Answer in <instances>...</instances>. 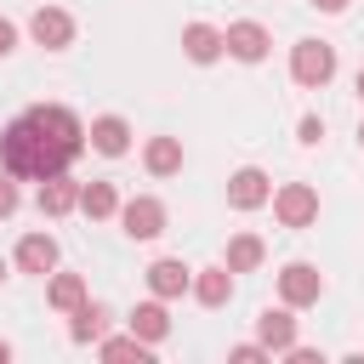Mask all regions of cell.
<instances>
[{
	"mask_svg": "<svg viewBox=\"0 0 364 364\" xmlns=\"http://www.w3.org/2000/svg\"><path fill=\"white\" fill-rule=\"evenodd\" d=\"M85 148V125L63 108V102H40L28 114H17L6 131H0V165L6 176L17 182H46V176H63Z\"/></svg>",
	"mask_w": 364,
	"mask_h": 364,
	"instance_id": "1",
	"label": "cell"
},
{
	"mask_svg": "<svg viewBox=\"0 0 364 364\" xmlns=\"http://www.w3.org/2000/svg\"><path fill=\"white\" fill-rule=\"evenodd\" d=\"M330 74H336V46H330V40H296V51H290V80L307 85V91H318V85H330Z\"/></svg>",
	"mask_w": 364,
	"mask_h": 364,
	"instance_id": "2",
	"label": "cell"
},
{
	"mask_svg": "<svg viewBox=\"0 0 364 364\" xmlns=\"http://www.w3.org/2000/svg\"><path fill=\"white\" fill-rule=\"evenodd\" d=\"M279 296H284V307H313V301L324 296V273H318L313 262H290V267L279 273Z\"/></svg>",
	"mask_w": 364,
	"mask_h": 364,
	"instance_id": "3",
	"label": "cell"
},
{
	"mask_svg": "<svg viewBox=\"0 0 364 364\" xmlns=\"http://www.w3.org/2000/svg\"><path fill=\"white\" fill-rule=\"evenodd\" d=\"M273 216H279L284 228H307V222L318 216V193H313L307 182H284V188L273 193Z\"/></svg>",
	"mask_w": 364,
	"mask_h": 364,
	"instance_id": "4",
	"label": "cell"
},
{
	"mask_svg": "<svg viewBox=\"0 0 364 364\" xmlns=\"http://www.w3.org/2000/svg\"><path fill=\"white\" fill-rule=\"evenodd\" d=\"M119 222H125L131 239H159V233H165V205L148 199V193H136V199L119 205Z\"/></svg>",
	"mask_w": 364,
	"mask_h": 364,
	"instance_id": "5",
	"label": "cell"
},
{
	"mask_svg": "<svg viewBox=\"0 0 364 364\" xmlns=\"http://www.w3.org/2000/svg\"><path fill=\"white\" fill-rule=\"evenodd\" d=\"M267 199H273L267 171L245 165V171H233V176H228V205H233V210H256V205H267Z\"/></svg>",
	"mask_w": 364,
	"mask_h": 364,
	"instance_id": "6",
	"label": "cell"
},
{
	"mask_svg": "<svg viewBox=\"0 0 364 364\" xmlns=\"http://www.w3.org/2000/svg\"><path fill=\"white\" fill-rule=\"evenodd\" d=\"M28 34H34L46 51H63V46L74 40V17H68L63 6H40V11L28 17Z\"/></svg>",
	"mask_w": 364,
	"mask_h": 364,
	"instance_id": "7",
	"label": "cell"
},
{
	"mask_svg": "<svg viewBox=\"0 0 364 364\" xmlns=\"http://www.w3.org/2000/svg\"><path fill=\"white\" fill-rule=\"evenodd\" d=\"M222 46H228V57H239V63H262L273 40H267L262 23H228V28H222Z\"/></svg>",
	"mask_w": 364,
	"mask_h": 364,
	"instance_id": "8",
	"label": "cell"
},
{
	"mask_svg": "<svg viewBox=\"0 0 364 364\" xmlns=\"http://www.w3.org/2000/svg\"><path fill=\"white\" fill-rule=\"evenodd\" d=\"M188 284H193V273H188V267H182L176 256H159V262L148 267V290H154L159 301H176V296H182Z\"/></svg>",
	"mask_w": 364,
	"mask_h": 364,
	"instance_id": "9",
	"label": "cell"
},
{
	"mask_svg": "<svg viewBox=\"0 0 364 364\" xmlns=\"http://www.w3.org/2000/svg\"><path fill=\"white\" fill-rule=\"evenodd\" d=\"M256 336H262L267 353H290V347H296V318H290V307H267V313L256 318Z\"/></svg>",
	"mask_w": 364,
	"mask_h": 364,
	"instance_id": "10",
	"label": "cell"
},
{
	"mask_svg": "<svg viewBox=\"0 0 364 364\" xmlns=\"http://www.w3.org/2000/svg\"><path fill=\"white\" fill-rule=\"evenodd\" d=\"M85 136H91V148H97V154H108V159H119V154L131 148V125H125L119 114L91 119V131H85Z\"/></svg>",
	"mask_w": 364,
	"mask_h": 364,
	"instance_id": "11",
	"label": "cell"
},
{
	"mask_svg": "<svg viewBox=\"0 0 364 364\" xmlns=\"http://www.w3.org/2000/svg\"><path fill=\"white\" fill-rule=\"evenodd\" d=\"M182 51H188V63H216L228 46H222V28H210V23H188V28H182Z\"/></svg>",
	"mask_w": 364,
	"mask_h": 364,
	"instance_id": "12",
	"label": "cell"
},
{
	"mask_svg": "<svg viewBox=\"0 0 364 364\" xmlns=\"http://www.w3.org/2000/svg\"><path fill=\"white\" fill-rule=\"evenodd\" d=\"M17 267H23V273H51V267H57V239H51V233L17 239Z\"/></svg>",
	"mask_w": 364,
	"mask_h": 364,
	"instance_id": "13",
	"label": "cell"
},
{
	"mask_svg": "<svg viewBox=\"0 0 364 364\" xmlns=\"http://www.w3.org/2000/svg\"><path fill=\"white\" fill-rule=\"evenodd\" d=\"M108 336V307L102 301H80L74 307V324H68V341L85 347V341H102Z\"/></svg>",
	"mask_w": 364,
	"mask_h": 364,
	"instance_id": "14",
	"label": "cell"
},
{
	"mask_svg": "<svg viewBox=\"0 0 364 364\" xmlns=\"http://www.w3.org/2000/svg\"><path fill=\"white\" fill-rule=\"evenodd\" d=\"M131 336H142L148 347L171 336V313H165V301H159V296H154V301H142V307L131 313Z\"/></svg>",
	"mask_w": 364,
	"mask_h": 364,
	"instance_id": "15",
	"label": "cell"
},
{
	"mask_svg": "<svg viewBox=\"0 0 364 364\" xmlns=\"http://www.w3.org/2000/svg\"><path fill=\"white\" fill-rule=\"evenodd\" d=\"M40 210H46V216H68V210H80V188H74L68 176H46V182H40Z\"/></svg>",
	"mask_w": 364,
	"mask_h": 364,
	"instance_id": "16",
	"label": "cell"
},
{
	"mask_svg": "<svg viewBox=\"0 0 364 364\" xmlns=\"http://www.w3.org/2000/svg\"><path fill=\"white\" fill-rule=\"evenodd\" d=\"M80 210H85L91 222L119 216V193H114V182H85V188H80Z\"/></svg>",
	"mask_w": 364,
	"mask_h": 364,
	"instance_id": "17",
	"label": "cell"
},
{
	"mask_svg": "<svg viewBox=\"0 0 364 364\" xmlns=\"http://www.w3.org/2000/svg\"><path fill=\"white\" fill-rule=\"evenodd\" d=\"M188 290H193V296H199L205 307H222V301L233 296V273H228V262H222V267H205V273H199V279H193Z\"/></svg>",
	"mask_w": 364,
	"mask_h": 364,
	"instance_id": "18",
	"label": "cell"
},
{
	"mask_svg": "<svg viewBox=\"0 0 364 364\" xmlns=\"http://www.w3.org/2000/svg\"><path fill=\"white\" fill-rule=\"evenodd\" d=\"M142 159H148L154 176H176V171H182V142H176V136H154Z\"/></svg>",
	"mask_w": 364,
	"mask_h": 364,
	"instance_id": "19",
	"label": "cell"
},
{
	"mask_svg": "<svg viewBox=\"0 0 364 364\" xmlns=\"http://www.w3.org/2000/svg\"><path fill=\"white\" fill-rule=\"evenodd\" d=\"M46 301H51L57 313H74V307L85 301V279H80V273H57V279L46 284Z\"/></svg>",
	"mask_w": 364,
	"mask_h": 364,
	"instance_id": "20",
	"label": "cell"
},
{
	"mask_svg": "<svg viewBox=\"0 0 364 364\" xmlns=\"http://www.w3.org/2000/svg\"><path fill=\"white\" fill-rule=\"evenodd\" d=\"M97 353H102L108 364H119V358H136V364H148V358H154V347H148L142 336H102V341H97Z\"/></svg>",
	"mask_w": 364,
	"mask_h": 364,
	"instance_id": "21",
	"label": "cell"
},
{
	"mask_svg": "<svg viewBox=\"0 0 364 364\" xmlns=\"http://www.w3.org/2000/svg\"><path fill=\"white\" fill-rule=\"evenodd\" d=\"M262 256H267L262 239H256V233H239V239L228 245V273H250V267H262Z\"/></svg>",
	"mask_w": 364,
	"mask_h": 364,
	"instance_id": "22",
	"label": "cell"
},
{
	"mask_svg": "<svg viewBox=\"0 0 364 364\" xmlns=\"http://www.w3.org/2000/svg\"><path fill=\"white\" fill-rule=\"evenodd\" d=\"M228 358H233V364H256V358H267V347H262V341H239Z\"/></svg>",
	"mask_w": 364,
	"mask_h": 364,
	"instance_id": "23",
	"label": "cell"
},
{
	"mask_svg": "<svg viewBox=\"0 0 364 364\" xmlns=\"http://www.w3.org/2000/svg\"><path fill=\"white\" fill-rule=\"evenodd\" d=\"M17 210V176H0V222Z\"/></svg>",
	"mask_w": 364,
	"mask_h": 364,
	"instance_id": "24",
	"label": "cell"
},
{
	"mask_svg": "<svg viewBox=\"0 0 364 364\" xmlns=\"http://www.w3.org/2000/svg\"><path fill=\"white\" fill-rule=\"evenodd\" d=\"M318 136H324V119L307 114V119H301V142H318Z\"/></svg>",
	"mask_w": 364,
	"mask_h": 364,
	"instance_id": "25",
	"label": "cell"
},
{
	"mask_svg": "<svg viewBox=\"0 0 364 364\" xmlns=\"http://www.w3.org/2000/svg\"><path fill=\"white\" fill-rule=\"evenodd\" d=\"M11 46H17V23H11V17H0V57H6Z\"/></svg>",
	"mask_w": 364,
	"mask_h": 364,
	"instance_id": "26",
	"label": "cell"
},
{
	"mask_svg": "<svg viewBox=\"0 0 364 364\" xmlns=\"http://www.w3.org/2000/svg\"><path fill=\"white\" fill-rule=\"evenodd\" d=\"M307 6H318V11H330V17H336V11L347 6V0H307Z\"/></svg>",
	"mask_w": 364,
	"mask_h": 364,
	"instance_id": "27",
	"label": "cell"
},
{
	"mask_svg": "<svg viewBox=\"0 0 364 364\" xmlns=\"http://www.w3.org/2000/svg\"><path fill=\"white\" fill-rule=\"evenodd\" d=\"M6 358H11V341H0V364H6Z\"/></svg>",
	"mask_w": 364,
	"mask_h": 364,
	"instance_id": "28",
	"label": "cell"
},
{
	"mask_svg": "<svg viewBox=\"0 0 364 364\" xmlns=\"http://www.w3.org/2000/svg\"><path fill=\"white\" fill-rule=\"evenodd\" d=\"M358 97H364V68H358Z\"/></svg>",
	"mask_w": 364,
	"mask_h": 364,
	"instance_id": "29",
	"label": "cell"
},
{
	"mask_svg": "<svg viewBox=\"0 0 364 364\" xmlns=\"http://www.w3.org/2000/svg\"><path fill=\"white\" fill-rule=\"evenodd\" d=\"M0 284H6V262H0Z\"/></svg>",
	"mask_w": 364,
	"mask_h": 364,
	"instance_id": "30",
	"label": "cell"
},
{
	"mask_svg": "<svg viewBox=\"0 0 364 364\" xmlns=\"http://www.w3.org/2000/svg\"><path fill=\"white\" fill-rule=\"evenodd\" d=\"M358 142H364V125H358Z\"/></svg>",
	"mask_w": 364,
	"mask_h": 364,
	"instance_id": "31",
	"label": "cell"
}]
</instances>
